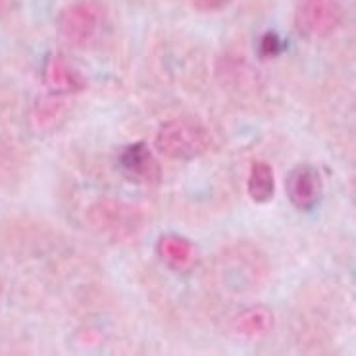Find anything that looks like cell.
Masks as SVG:
<instances>
[{"instance_id": "6da1fadb", "label": "cell", "mask_w": 356, "mask_h": 356, "mask_svg": "<svg viewBox=\"0 0 356 356\" xmlns=\"http://www.w3.org/2000/svg\"><path fill=\"white\" fill-rule=\"evenodd\" d=\"M212 145V135L200 120L174 118L158 129L154 149L162 156L177 162H189L204 156Z\"/></svg>"}, {"instance_id": "7a4b0ae2", "label": "cell", "mask_w": 356, "mask_h": 356, "mask_svg": "<svg viewBox=\"0 0 356 356\" xmlns=\"http://www.w3.org/2000/svg\"><path fill=\"white\" fill-rule=\"evenodd\" d=\"M89 224L104 239L120 243L141 232L143 212L116 199H100L89 208Z\"/></svg>"}, {"instance_id": "3957f363", "label": "cell", "mask_w": 356, "mask_h": 356, "mask_svg": "<svg viewBox=\"0 0 356 356\" xmlns=\"http://www.w3.org/2000/svg\"><path fill=\"white\" fill-rule=\"evenodd\" d=\"M104 22V8L97 0H79L60 12L58 33L74 47H85L95 41Z\"/></svg>"}, {"instance_id": "277c9868", "label": "cell", "mask_w": 356, "mask_h": 356, "mask_svg": "<svg viewBox=\"0 0 356 356\" xmlns=\"http://www.w3.org/2000/svg\"><path fill=\"white\" fill-rule=\"evenodd\" d=\"M343 19L339 0H297L295 25L310 39H325L337 31Z\"/></svg>"}, {"instance_id": "5b68a950", "label": "cell", "mask_w": 356, "mask_h": 356, "mask_svg": "<svg viewBox=\"0 0 356 356\" xmlns=\"http://www.w3.org/2000/svg\"><path fill=\"white\" fill-rule=\"evenodd\" d=\"M120 166L133 181L158 185L162 181V168L147 143H133L120 152Z\"/></svg>"}, {"instance_id": "8992f818", "label": "cell", "mask_w": 356, "mask_h": 356, "mask_svg": "<svg viewBox=\"0 0 356 356\" xmlns=\"http://www.w3.org/2000/svg\"><path fill=\"white\" fill-rule=\"evenodd\" d=\"M322 174L314 166H297L287 175V197L298 210H312L322 197Z\"/></svg>"}, {"instance_id": "52a82bcc", "label": "cell", "mask_w": 356, "mask_h": 356, "mask_svg": "<svg viewBox=\"0 0 356 356\" xmlns=\"http://www.w3.org/2000/svg\"><path fill=\"white\" fill-rule=\"evenodd\" d=\"M44 85L56 95H74L85 91L87 81L64 56L50 54L44 64Z\"/></svg>"}, {"instance_id": "ba28073f", "label": "cell", "mask_w": 356, "mask_h": 356, "mask_svg": "<svg viewBox=\"0 0 356 356\" xmlns=\"http://www.w3.org/2000/svg\"><path fill=\"white\" fill-rule=\"evenodd\" d=\"M158 257L170 268L187 270L189 266L195 264V247L189 239H185L181 235L168 233L158 241Z\"/></svg>"}, {"instance_id": "9c48e42d", "label": "cell", "mask_w": 356, "mask_h": 356, "mask_svg": "<svg viewBox=\"0 0 356 356\" xmlns=\"http://www.w3.org/2000/svg\"><path fill=\"white\" fill-rule=\"evenodd\" d=\"M273 318L272 310L266 307H252L245 312H241L235 322H233V330L241 337H250V339H257L262 337L266 333L270 332L273 327Z\"/></svg>"}, {"instance_id": "30bf717a", "label": "cell", "mask_w": 356, "mask_h": 356, "mask_svg": "<svg viewBox=\"0 0 356 356\" xmlns=\"http://www.w3.org/2000/svg\"><path fill=\"white\" fill-rule=\"evenodd\" d=\"M247 189H249V197L257 204H266V202H270L273 199V195H275V175H273L272 166L268 162L258 160V162L252 164Z\"/></svg>"}, {"instance_id": "8fae6325", "label": "cell", "mask_w": 356, "mask_h": 356, "mask_svg": "<svg viewBox=\"0 0 356 356\" xmlns=\"http://www.w3.org/2000/svg\"><path fill=\"white\" fill-rule=\"evenodd\" d=\"M282 52V41H280V37L275 33H266L262 37V41H260V54L264 56V58H273V56H277Z\"/></svg>"}, {"instance_id": "7c38bea8", "label": "cell", "mask_w": 356, "mask_h": 356, "mask_svg": "<svg viewBox=\"0 0 356 356\" xmlns=\"http://www.w3.org/2000/svg\"><path fill=\"white\" fill-rule=\"evenodd\" d=\"M233 0H193L195 8L200 12H218L224 10L225 6H229Z\"/></svg>"}]
</instances>
